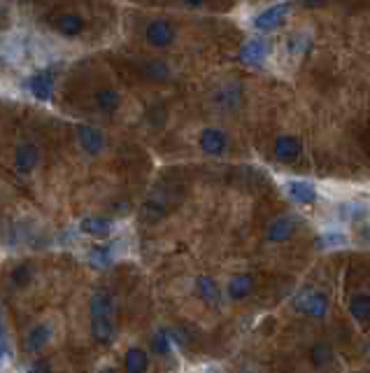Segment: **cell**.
I'll use <instances>...</instances> for the list:
<instances>
[{
  "label": "cell",
  "mask_w": 370,
  "mask_h": 373,
  "mask_svg": "<svg viewBox=\"0 0 370 373\" xmlns=\"http://www.w3.org/2000/svg\"><path fill=\"white\" fill-rule=\"evenodd\" d=\"M180 38V28L172 19H165V17H158V19L147 21V26L143 28V40L147 47L152 50H170L172 45Z\"/></svg>",
  "instance_id": "6da1fadb"
},
{
  "label": "cell",
  "mask_w": 370,
  "mask_h": 373,
  "mask_svg": "<svg viewBox=\"0 0 370 373\" xmlns=\"http://www.w3.org/2000/svg\"><path fill=\"white\" fill-rule=\"evenodd\" d=\"M49 26L65 40H77L86 33V19L79 12H56L49 17Z\"/></svg>",
  "instance_id": "7a4b0ae2"
},
{
  "label": "cell",
  "mask_w": 370,
  "mask_h": 373,
  "mask_svg": "<svg viewBox=\"0 0 370 373\" xmlns=\"http://www.w3.org/2000/svg\"><path fill=\"white\" fill-rule=\"evenodd\" d=\"M294 310L307 317H324L329 313V296L319 290H303L294 296Z\"/></svg>",
  "instance_id": "3957f363"
},
{
  "label": "cell",
  "mask_w": 370,
  "mask_h": 373,
  "mask_svg": "<svg viewBox=\"0 0 370 373\" xmlns=\"http://www.w3.org/2000/svg\"><path fill=\"white\" fill-rule=\"evenodd\" d=\"M198 145H201V150L205 152V154L221 157V154H226V152H228L231 140H228V133L224 131V128L209 126V128H203V131H201Z\"/></svg>",
  "instance_id": "277c9868"
},
{
  "label": "cell",
  "mask_w": 370,
  "mask_h": 373,
  "mask_svg": "<svg viewBox=\"0 0 370 373\" xmlns=\"http://www.w3.org/2000/svg\"><path fill=\"white\" fill-rule=\"evenodd\" d=\"M40 148L33 143H26V145H19L14 152V170L21 175H30L40 163Z\"/></svg>",
  "instance_id": "5b68a950"
},
{
  "label": "cell",
  "mask_w": 370,
  "mask_h": 373,
  "mask_svg": "<svg viewBox=\"0 0 370 373\" xmlns=\"http://www.w3.org/2000/svg\"><path fill=\"white\" fill-rule=\"evenodd\" d=\"M300 150H303V145H300V138H296V136H280L273 145L275 159L277 161H285V163L296 161V159L300 157Z\"/></svg>",
  "instance_id": "8992f818"
},
{
  "label": "cell",
  "mask_w": 370,
  "mask_h": 373,
  "mask_svg": "<svg viewBox=\"0 0 370 373\" xmlns=\"http://www.w3.org/2000/svg\"><path fill=\"white\" fill-rule=\"evenodd\" d=\"M196 294H198L203 299V303H207V305H219L221 303L219 285L214 283V278H209V275H203V278L196 280Z\"/></svg>",
  "instance_id": "52a82bcc"
},
{
  "label": "cell",
  "mask_w": 370,
  "mask_h": 373,
  "mask_svg": "<svg viewBox=\"0 0 370 373\" xmlns=\"http://www.w3.org/2000/svg\"><path fill=\"white\" fill-rule=\"evenodd\" d=\"M296 222L291 217H277L268 224V241L273 243H285L294 236Z\"/></svg>",
  "instance_id": "ba28073f"
},
{
  "label": "cell",
  "mask_w": 370,
  "mask_h": 373,
  "mask_svg": "<svg viewBox=\"0 0 370 373\" xmlns=\"http://www.w3.org/2000/svg\"><path fill=\"white\" fill-rule=\"evenodd\" d=\"M49 341H52V327L47 322L35 324L26 336V350L28 352H40Z\"/></svg>",
  "instance_id": "9c48e42d"
},
{
  "label": "cell",
  "mask_w": 370,
  "mask_h": 373,
  "mask_svg": "<svg viewBox=\"0 0 370 373\" xmlns=\"http://www.w3.org/2000/svg\"><path fill=\"white\" fill-rule=\"evenodd\" d=\"M91 336L98 343L107 345L114 339V317H91Z\"/></svg>",
  "instance_id": "30bf717a"
},
{
  "label": "cell",
  "mask_w": 370,
  "mask_h": 373,
  "mask_svg": "<svg viewBox=\"0 0 370 373\" xmlns=\"http://www.w3.org/2000/svg\"><path fill=\"white\" fill-rule=\"evenodd\" d=\"M79 231L86 236H110L112 234V222L107 217H98V215H91V217H84L79 222Z\"/></svg>",
  "instance_id": "8fae6325"
},
{
  "label": "cell",
  "mask_w": 370,
  "mask_h": 373,
  "mask_svg": "<svg viewBox=\"0 0 370 373\" xmlns=\"http://www.w3.org/2000/svg\"><path fill=\"white\" fill-rule=\"evenodd\" d=\"M77 133H79V145H82V150L86 152V154H98V152L103 150L105 140H103V133L98 131V128L82 126Z\"/></svg>",
  "instance_id": "7c38bea8"
},
{
  "label": "cell",
  "mask_w": 370,
  "mask_h": 373,
  "mask_svg": "<svg viewBox=\"0 0 370 373\" xmlns=\"http://www.w3.org/2000/svg\"><path fill=\"white\" fill-rule=\"evenodd\" d=\"M254 292V278L251 275H236V278H231V283H228V296L233 299V301H243Z\"/></svg>",
  "instance_id": "4fadbf2b"
},
{
  "label": "cell",
  "mask_w": 370,
  "mask_h": 373,
  "mask_svg": "<svg viewBox=\"0 0 370 373\" xmlns=\"http://www.w3.org/2000/svg\"><path fill=\"white\" fill-rule=\"evenodd\" d=\"M94 103H96V108L101 110V112H116L121 105V96H119V91H114V89H110V87H103V89H98L96 94H94Z\"/></svg>",
  "instance_id": "5bb4252c"
},
{
  "label": "cell",
  "mask_w": 370,
  "mask_h": 373,
  "mask_svg": "<svg viewBox=\"0 0 370 373\" xmlns=\"http://www.w3.org/2000/svg\"><path fill=\"white\" fill-rule=\"evenodd\" d=\"M287 192L296 203H303V205H310L317 201V189H314L310 182H289L287 185Z\"/></svg>",
  "instance_id": "9a60e30c"
},
{
  "label": "cell",
  "mask_w": 370,
  "mask_h": 373,
  "mask_svg": "<svg viewBox=\"0 0 370 373\" xmlns=\"http://www.w3.org/2000/svg\"><path fill=\"white\" fill-rule=\"evenodd\" d=\"M123 366H126V373H145L150 369V354L143 347H131L123 357Z\"/></svg>",
  "instance_id": "2e32d148"
},
{
  "label": "cell",
  "mask_w": 370,
  "mask_h": 373,
  "mask_svg": "<svg viewBox=\"0 0 370 373\" xmlns=\"http://www.w3.org/2000/svg\"><path fill=\"white\" fill-rule=\"evenodd\" d=\"M91 317H114V299L107 292H96L91 296Z\"/></svg>",
  "instance_id": "e0dca14e"
},
{
  "label": "cell",
  "mask_w": 370,
  "mask_h": 373,
  "mask_svg": "<svg viewBox=\"0 0 370 373\" xmlns=\"http://www.w3.org/2000/svg\"><path fill=\"white\" fill-rule=\"evenodd\" d=\"M349 315L356 322H370V294H354L349 299Z\"/></svg>",
  "instance_id": "ac0fdd59"
},
{
  "label": "cell",
  "mask_w": 370,
  "mask_h": 373,
  "mask_svg": "<svg viewBox=\"0 0 370 373\" xmlns=\"http://www.w3.org/2000/svg\"><path fill=\"white\" fill-rule=\"evenodd\" d=\"M143 75L147 79H152V82H165V79L170 77V70L163 61L152 59V61H147V63H143Z\"/></svg>",
  "instance_id": "d6986e66"
},
{
  "label": "cell",
  "mask_w": 370,
  "mask_h": 373,
  "mask_svg": "<svg viewBox=\"0 0 370 373\" xmlns=\"http://www.w3.org/2000/svg\"><path fill=\"white\" fill-rule=\"evenodd\" d=\"M89 261H91V264H94L96 268H105V266H110L112 256H110V250H107V248H96L94 252L89 254Z\"/></svg>",
  "instance_id": "ffe728a7"
},
{
  "label": "cell",
  "mask_w": 370,
  "mask_h": 373,
  "mask_svg": "<svg viewBox=\"0 0 370 373\" xmlns=\"http://www.w3.org/2000/svg\"><path fill=\"white\" fill-rule=\"evenodd\" d=\"M30 266L28 264H21L14 268V273H12V283H14L17 287H26L30 283Z\"/></svg>",
  "instance_id": "44dd1931"
},
{
  "label": "cell",
  "mask_w": 370,
  "mask_h": 373,
  "mask_svg": "<svg viewBox=\"0 0 370 373\" xmlns=\"http://www.w3.org/2000/svg\"><path fill=\"white\" fill-rule=\"evenodd\" d=\"M154 350L158 354H168L170 352V336L168 332H158L154 336Z\"/></svg>",
  "instance_id": "7402d4cb"
},
{
  "label": "cell",
  "mask_w": 370,
  "mask_h": 373,
  "mask_svg": "<svg viewBox=\"0 0 370 373\" xmlns=\"http://www.w3.org/2000/svg\"><path fill=\"white\" fill-rule=\"evenodd\" d=\"M312 362H314V366H324L326 362H331V350L326 345H314L312 347Z\"/></svg>",
  "instance_id": "603a6c76"
},
{
  "label": "cell",
  "mask_w": 370,
  "mask_h": 373,
  "mask_svg": "<svg viewBox=\"0 0 370 373\" xmlns=\"http://www.w3.org/2000/svg\"><path fill=\"white\" fill-rule=\"evenodd\" d=\"M30 373H52V364L47 359H38V362L30 366Z\"/></svg>",
  "instance_id": "cb8c5ba5"
},
{
  "label": "cell",
  "mask_w": 370,
  "mask_h": 373,
  "mask_svg": "<svg viewBox=\"0 0 370 373\" xmlns=\"http://www.w3.org/2000/svg\"><path fill=\"white\" fill-rule=\"evenodd\" d=\"M340 210H345V212H342L345 217H351V219L359 217V215H363V212H361V205H356V203H351V205H340Z\"/></svg>",
  "instance_id": "d4e9b609"
},
{
  "label": "cell",
  "mask_w": 370,
  "mask_h": 373,
  "mask_svg": "<svg viewBox=\"0 0 370 373\" xmlns=\"http://www.w3.org/2000/svg\"><path fill=\"white\" fill-rule=\"evenodd\" d=\"M180 3L184 5V8H189V10H201L207 0H180Z\"/></svg>",
  "instance_id": "484cf974"
},
{
  "label": "cell",
  "mask_w": 370,
  "mask_h": 373,
  "mask_svg": "<svg viewBox=\"0 0 370 373\" xmlns=\"http://www.w3.org/2000/svg\"><path fill=\"white\" fill-rule=\"evenodd\" d=\"M329 0H303V5H307V8H319V5H326Z\"/></svg>",
  "instance_id": "4316f807"
},
{
  "label": "cell",
  "mask_w": 370,
  "mask_h": 373,
  "mask_svg": "<svg viewBox=\"0 0 370 373\" xmlns=\"http://www.w3.org/2000/svg\"><path fill=\"white\" fill-rule=\"evenodd\" d=\"M363 236H366L368 241H370V229H366V231H363Z\"/></svg>",
  "instance_id": "83f0119b"
},
{
  "label": "cell",
  "mask_w": 370,
  "mask_h": 373,
  "mask_svg": "<svg viewBox=\"0 0 370 373\" xmlns=\"http://www.w3.org/2000/svg\"><path fill=\"white\" fill-rule=\"evenodd\" d=\"M98 373H114L112 369H103V371H98Z\"/></svg>",
  "instance_id": "f1b7e54d"
},
{
  "label": "cell",
  "mask_w": 370,
  "mask_h": 373,
  "mask_svg": "<svg viewBox=\"0 0 370 373\" xmlns=\"http://www.w3.org/2000/svg\"><path fill=\"white\" fill-rule=\"evenodd\" d=\"M368 357H370V345H368Z\"/></svg>",
  "instance_id": "f546056e"
}]
</instances>
